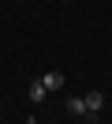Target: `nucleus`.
Returning a JSON list of instances; mask_svg holds the SVG:
<instances>
[{
    "label": "nucleus",
    "mask_w": 112,
    "mask_h": 124,
    "mask_svg": "<svg viewBox=\"0 0 112 124\" xmlns=\"http://www.w3.org/2000/svg\"><path fill=\"white\" fill-rule=\"evenodd\" d=\"M101 109H105V94L101 90H90L86 94V116H97Z\"/></svg>",
    "instance_id": "1"
},
{
    "label": "nucleus",
    "mask_w": 112,
    "mask_h": 124,
    "mask_svg": "<svg viewBox=\"0 0 112 124\" xmlns=\"http://www.w3.org/2000/svg\"><path fill=\"white\" fill-rule=\"evenodd\" d=\"M26 94H30V101H34V105H41V101H45V94H49V90H45V83H41V79H34Z\"/></svg>",
    "instance_id": "2"
},
{
    "label": "nucleus",
    "mask_w": 112,
    "mask_h": 124,
    "mask_svg": "<svg viewBox=\"0 0 112 124\" xmlns=\"http://www.w3.org/2000/svg\"><path fill=\"white\" fill-rule=\"evenodd\" d=\"M41 83H45V90H60V86H64V75H60V71H45Z\"/></svg>",
    "instance_id": "3"
},
{
    "label": "nucleus",
    "mask_w": 112,
    "mask_h": 124,
    "mask_svg": "<svg viewBox=\"0 0 112 124\" xmlns=\"http://www.w3.org/2000/svg\"><path fill=\"white\" fill-rule=\"evenodd\" d=\"M67 113L71 116H86V98H67Z\"/></svg>",
    "instance_id": "4"
}]
</instances>
